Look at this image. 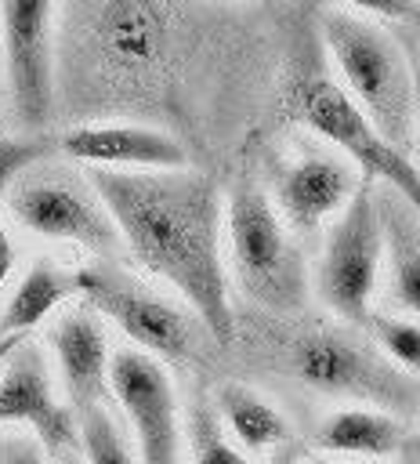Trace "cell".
Returning a JSON list of instances; mask_svg holds the SVG:
<instances>
[{"mask_svg":"<svg viewBox=\"0 0 420 464\" xmlns=\"http://www.w3.org/2000/svg\"><path fill=\"white\" fill-rule=\"evenodd\" d=\"M185 442H188V460L192 464H250L243 446L228 435L224 420L214 410V399H196L188 402L185 413Z\"/></svg>","mask_w":420,"mask_h":464,"instance_id":"obj_21","label":"cell"},{"mask_svg":"<svg viewBox=\"0 0 420 464\" xmlns=\"http://www.w3.org/2000/svg\"><path fill=\"white\" fill-rule=\"evenodd\" d=\"M416 149H420V91H416Z\"/></svg>","mask_w":420,"mask_h":464,"instance_id":"obj_30","label":"cell"},{"mask_svg":"<svg viewBox=\"0 0 420 464\" xmlns=\"http://www.w3.org/2000/svg\"><path fill=\"white\" fill-rule=\"evenodd\" d=\"M290 109H293V116L311 134H319L329 145H337L344 156L355 160V167L366 178L384 181V188H391L395 196H402L420 214V167L406 152L391 149L369 127V120L358 112V105L344 94L340 83H333L322 72H308V76H301L293 83Z\"/></svg>","mask_w":420,"mask_h":464,"instance_id":"obj_9","label":"cell"},{"mask_svg":"<svg viewBox=\"0 0 420 464\" xmlns=\"http://www.w3.org/2000/svg\"><path fill=\"white\" fill-rule=\"evenodd\" d=\"M58 464H83V460H80V453H65V457H58Z\"/></svg>","mask_w":420,"mask_h":464,"instance_id":"obj_29","label":"cell"},{"mask_svg":"<svg viewBox=\"0 0 420 464\" xmlns=\"http://www.w3.org/2000/svg\"><path fill=\"white\" fill-rule=\"evenodd\" d=\"M402 460L406 464H420V431H409L406 450H402Z\"/></svg>","mask_w":420,"mask_h":464,"instance_id":"obj_25","label":"cell"},{"mask_svg":"<svg viewBox=\"0 0 420 464\" xmlns=\"http://www.w3.org/2000/svg\"><path fill=\"white\" fill-rule=\"evenodd\" d=\"M29 428L58 460L80 453V420L69 402L58 399L43 352L25 337L0 370V431Z\"/></svg>","mask_w":420,"mask_h":464,"instance_id":"obj_13","label":"cell"},{"mask_svg":"<svg viewBox=\"0 0 420 464\" xmlns=\"http://www.w3.org/2000/svg\"><path fill=\"white\" fill-rule=\"evenodd\" d=\"M366 174L337 145L297 141L272 163V203L293 236H315L358 196Z\"/></svg>","mask_w":420,"mask_h":464,"instance_id":"obj_10","label":"cell"},{"mask_svg":"<svg viewBox=\"0 0 420 464\" xmlns=\"http://www.w3.org/2000/svg\"><path fill=\"white\" fill-rule=\"evenodd\" d=\"M214 410L224 420L228 435L250 453H275V450L293 442L290 420L282 417V410L250 384H239V381L217 384L214 388Z\"/></svg>","mask_w":420,"mask_h":464,"instance_id":"obj_18","label":"cell"},{"mask_svg":"<svg viewBox=\"0 0 420 464\" xmlns=\"http://www.w3.org/2000/svg\"><path fill=\"white\" fill-rule=\"evenodd\" d=\"M308 464H369V460H348V457H311Z\"/></svg>","mask_w":420,"mask_h":464,"instance_id":"obj_28","label":"cell"},{"mask_svg":"<svg viewBox=\"0 0 420 464\" xmlns=\"http://www.w3.org/2000/svg\"><path fill=\"white\" fill-rule=\"evenodd\" d=\"M416 51H420V36H416Z\"/></svg>","mask_w":420,"mask_h":464,"instance_id":"obj_32","label":"cell"},{"mask_svg":"<svg viewBox=\"0 0 420 464\" xmlns=\"http://www.w3.org/2000/svg\"><path fill=\"white\" fill-rule=\"evenodd\" d=\"M47 344L58 362V377L69 406L80 413L87 406L112 402V355L101 319L91 304L65 308L47 334Z\"/></svg>","mask_w":420,"mask_h":464,"instance_id":"obj_15","label":"cell"},{"mask_svg":"<svg viewBox=\"0 0 420 464\" xmlns=\"http://www.w3.org/2000/svg\"><path fill=\"white\" fill-rule=\"evenodd\" d=\"M406 439V420L369 406H340L311 431V442L329 457H402Z\"/></svg>","mask_w":420,"mask_h":464,"instance_id":"obj_16","label":"cell"},{"mask_svg":"<svg viewBox=\"0 0 420 464\" xmlns=\"http://www.w3.org/2000/svg\"><path fill=\"white\" fill-rule=\"evenodd\" d=\"M58 152L91 170H185V145L148 123H80L58 138Z\"/></svg>","mask_w":420,"mask_h":464,"instance_id":"obj_14","label":"cell"},{"mask_svg":"<svg viewBox=\"0 0 420 464\" xmlns=\"http://www.w3.org/2000/svg\"><path fill=\"white\" fill-rule=\"evenodd\" d=\"M112 402L130 424L141 464H177L185 428L174 381L159 359L138 348H119L112 355Z\"/></svg>","mask_w":420,"mask_h":464,"instance_id":"obj_11","label":"cell"},{"mask_svg":"<svg viewBox=\"0 0 420 464\" xmlns=\"http://www.w3.org/2000/svg\"><path fill=\"white\" fill-rule=\"evenodd\" d=\"M380 225H384V265H387V297L409 315H420V214L395 196L377 188Z\"/></svg>","mask_w":420,"mask_h":464,"instance_id":"obj_17","label":"cell"},{"mask_svg":"<svg viewBox=\"0 0 420 464\" xmlns=\"http://www.w3.org/2000/svg\"><path fill=\"white\" fill-rule=\"evenodd\" d=\"M65 14L87 25V40L98 62L116 76H148L170 44V25L181 14L174 4L156 0H109V4H72Z\"/></svg>","mask_w":420,"mask_h":464,"instance_id":"obj_12","label":"cell"},{"mask_svg":"<svg viewBox=\"0 0 420 464\" xmlns=\"http://www.w3.org/2000/svg\"><path fill=\"white\" fill-rule=\"evenodd\" d=\"M0 91H7V87H4V51H0Z\"/></svg>","mask_w":420,"mask_h":464,"instance_id":"obj_31","label":"cell"},{"mask_svg":"<svg viewBox=\"0 0 420 464\" xmlns=\"http://www.w3.org/2000/svg\"><path fill=\"white\" fill-rule=\"evenodd\" d=\"M4 210L18 228L51 243H72L105 265L127 254L123 236L91 174L76 170L72 160L47 156L22 170L7 188Z\"/></svg>","mask_w":420,"mask_h":464,"instance_id":"obj_5","label":"cell"},{"mask_svg":"<svg viewBox=\"0 0 420 464\" xmlns=\"http://www.w3.org/2000/svg\"><path fill=\"white\" fill-rule=\"evenodd\" d=\"M105 199L127 257L167 283L210 330L214 344L235 341L224 207L203 170H87Z\"/></svg>","mask_w":420,"mask_h":464,"instance_id":"obj_1","label":"cell"},{"mask_svg":"<svg viewBox=\"0 0 420 464\" xmlns=\"http://www.w3.org/2000/svg\"><path fill=\"white\" fill-rule=\"evenodd\" d=\"M76 420H80L83 464H141L138 446H130L109 406H87L76 413Z\"/></svg>","mask_w":420,"mask_h":464,"instance_id":"obj_22","label":"cell"},{"mask_svg":"<svg viewBox=\"0 0 420 464\" xmlns=\"http://www.w3.org/2000/svg\"><path fill=\"white\" fill-rule=\"evenodd\" d=\"M377 348L406 373H413L420 381V323L402 319V315H387V312H373L362 326Z\"/></svg>","mask_w":420,"mask_h":464,"instance_id":"obj_23","label":"cell"},{"mask_svg":"<svg viewBox=\"0 0 420 464\" xmlns=\"http://www.w3.org/2000/svg\"><path fill=\"white\" fill-rule=\"evenodd\" d=\"M286 370L315 395L384 410L398 420L420 417V381L398 370L366 330L308 326L286 341Z\"/></svg>","mask_w":420,"mask_h":464,"instance_id":"obj_3","label":"cell"},{"mask_svg":"<svg viewBox=\"0 0 420 464\" xmlns=\"http://www.w3.org/2000/svg\"><path fill=\"white\" fill-rule=\"evenodd\" d=\"M319 29L340 72L344 94L358 105V112L391 149L409 156L416 145L420 80L402 44L391 36L387 25H380L362 7H340V4L322 7Z\"/></svg>","mask_w":420,"mask_h":464,"instance_id":"obj_2","label":"cell"},{"mask_svg":"<svg viewBox=\"0 0 420 464\" xmlns=\"http://www.w3.org/2000/svg\"><path fill=\"white\" fill-rule=\"evenodd\" d=\"M58 156V138H0V290L7 286L11 272H14V243L7 236V188L14 185V178L22 170H29L33 163Z\"/></svg>","mask_w":420,"mask_h":464,"instance_id":"obj_20","label":"cell"},{"mask_svg":"<svg viewBox=\"0 0 420 464\" xmlns=\"http://www.w3.org/2000/svg\"><path fill=\"white\" fill-rule=\"evenodd\" d=\"M224 239L235 286L272 315H293L308 304L304 254L279 218L272 196L239 181L224 203Z\"/></svg>","mask_w":420,"mask_h":464,"instance_id":"obj_4","label":"cell"},{"mask_svg":"<svg viewBox=\"0 0 420 464\" xmlns=\"http://www.w3.org/2000/svg\"><path fill=\"white\" fill-rule=\"evenodd\" d=\"M58 18H62V7L47 0H4L0 4L4 87H7L11 120L25 138H43L40 130L54 120Z\"/></svg>","mask_w":420,"mask_h":464,"instance_id":"obj_8","label":"cell"},{"mask_svg":"<svg viewBox=\"0 0 420 464\" xmlns=\"http://www.w3.org/2000/svg\"><path fill=\"white\" fill-rule=\"evenodd\" d=\"M54 457L33 431H0V464H51Z\"/></svg>","mask_w":420,"mask_h":464,"instance_id":"obj_24","label":"cell"},{"mask_svg":"<svg viewBox=\"0 0 420 464\" xmlns=\"http://www.w3.org/2000/svg\"><path fill=\"white\" fill-rule=\"evenodd\" d=\"M380 268H384L380 196H377V181L366 178L358 196L326 232L315 265V294L337 319L355 323L362 330L366 319L373 315Z\"/></svg>","mask_w":420,"mask_h":464,"instance_id":"obj_7","label":"cell"},{"mask_svg":"<svg viewBox=\"0 0 420 464\" xmlns=\"http://www.w3.org/2000/svg\"><path fill=\"white\" fill-rule=\"evenodd\" d=\"M76 290H80L83 304H91L98 315H105L123 337L134 341L138 352H148L152 359L185 366V362L199 359L203 337H210V330L196 319L192 308H181L177 301L163 297L148 283H141L105 261L83 265L76 272Z\"/></svg>","mask_w":420,"mask_h":464,"instance_id":"obj_6","label":"cell"},{"mask_svg":"<svg viewBox=\"0 0 420 464\" xmlns=\"http://www.w3.org/2000/svg\"><path fill=\"white\" fill-rule=\"evenodd\" d=\"M272 464H301V453H297V446L290 442V446L275 450V453H272Z\"/></svg>","mask_w":420,"mask_h":464,"instance_id":"obj_26","label":"cell"},{"mask_svg":"<svg viewBox=\"0 0 420 464\" xmlns=\"http://www.w3.org/2000/svg\"><path fill=\"white\" fill-rule=\"evenodd\" d=\"M76 290V272H65L51 261H36L18 286L11 290V297L0 308V341L7 337H25L33 326H40L58 304H65Z\"/></svg>","mask_w":420,"mask_h":464,"instance_id":"obj_19","label":"cell"},{"mask_svg":"<svg viewBox=\"0 0 420 464\" xmlns=\"http://www.w3.org/2000/svg\"><path fill=\"white\" fill-rule=\"evenodd\" d=\"M22 341H25V337H7V341H0V370H4V362L11 359V352H14Z\"/></svg>","mask_w":420,"mask_h":464,"instance_id":"obj_27","label":"cell"}]
</instances>
